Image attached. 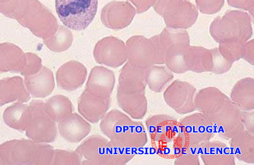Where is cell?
I'll use <instances>...</instances> for the list:
<instances>
[{"mask_svg":"<svg viewBox=\"0 0 254 165\" xmlns=\"http://www.w3.org/2000/svg\"><path fill=\"white\" fill-rule=\"evenodd\" d=\"M104 133L111 141L130 149L142 148L148 141L146 129L140 121H135L119 110H113L103 122Z\"/></svg>","mask_w":254,"mask_h":165,"instance_id":"obj_1","label":"cell"},{"mask_svg":"<svg viewBox=\"0 0 254 165\" xmlns=\"http://www.w3.org/2000/svg\"><path fill=\"white\" fill-rule=\"evenodd\" d=\"M252 21L250 15L244 11H228L222 16L215 18L211 23L210 35L218 44L224 42L244 44L253 36Z\"/></svg>","mask_w":254,"mask_h":165,"instance_id":"obj_2","label":"cell"},{"mask_svg":"<svg viewBox=\"0 0 254 165\" xmlns=\"http://www.w3.org/2000/svg\"><path fill=\"white\" fill-rule=\"evenodd\" d=\"M178 122L175 117L165 114L155 115L146 119V131L159 155L167 158L178 155Z\"/></svg>","mask_w":254,"mask_h":165,"instance_id":"obj_3","label":"cell"},{"mask_svg":"<svg viewBox=\"0 0 254 165\" xmlns=\"http://www.w3.org/2000/svg\"><path fill=\"white\" fill-rule=\"evenodd\" d=\"M127 61L133 66L146 70L153 65L165 63V53L158 35L149 38L135 35L127 41Z\"/></svg>","mask_w":254,"mask_h":165,"instance_id":"obj_4","label":"cell"},{"mask_svg":"<svg viewBox=\"0 0 254 165\" xmlns=\"http://www.w3.org/2000/svg\"><path fill=\"white\" fill-rule=\"evenodd\" d=\"M214 135L210 119L202 113H194L178 122L177 144L179 151L187 147H201Z\"/></svg>","mask_w":254,"mask_h":165,"instance_id":"obj_5","label":"cell"},{"mask_svg":"<svg viewBox=\"0 0 254 165\" xmlns=\"http://www.w3.org/2000/svg\"><path fill=\"white\" fill-rule=\"evenodd\" d=\"M56 12L67 28L83 31L94 21L98 0H56Z\"/></svg>","mask_w":254,"mask_h":165,"instance_id":"obj_6","label":"cell"},{"mask_svg":"<svg viewBox=\"0 0 254 165\" xmlns=\"http://www.w3.org/2000/svg\"><path fill=\"white\" fill-rule=\"evenodd\" d=\"M207 117L212 122L215 134L226 141L245 130L242 111L231 99Z\"/></svg>","mask_w":254,"mask_h":165,"instance_id":"obj_7","label":"cell"},{"mask_svg":"<svg viewBox=\"0 0 254 165\" xmlns=\"http://www.w3.org/2000/svg\"><path fill=\"white\" fill-rule=\"evenodd\" d=\"M196 89L190 83L176 80L165 89V102L179 114L185 115L196 111L194 98Z\"/></svg>","mask_w":254,"mask_h":165,"instance_id":"obj_8","label":"cell"},{"mask_svg":"<svg viewBox=\"0 0 254 165\" xmlns=\"http://www.w3.org/2000/svg\"><path fill=\"white\" fill-rule=\"evenodd\" d=\"M162 17L167 28L187 29L197 21L198 10L189 0H180L167 8Z\"/></svg>","mask_w":254,"mask_h":165,"instance_id":"obj_9","label":"cell"},{"mask_svg":"<svg viewBox=\"0 0 254 165\" xmlns=\"http://www.w3.org/2000/svg\"><path fill=\"white\" fill-rule=\"evenodd\" d=\"M136 13L135 8L128 2H111L104 8V24L119 30L130 25Z\"/></svg>","mask_w":254,"mask_h":165,"instance_id":"obj_10","label":"cell"},{"mask_svg":"<svg viewBox=\"0 0 254 165\" xmlns=\"http://www.w3.org/2000/svg\"><path fill=\"white\" fill-rule=\"evenodd\" d=\"M200 158L205 165H235L230 147L221 141H208L200 148Z\"/></svg>","mask_w":254,"mask_h":165,"instance_id":"obj_11","label":"cell"},{"mask_svg":"<svg viewBox=\"0 0 254 165\" xmlns=\"http://www.w3.org/2000/svg\"><path fill=\"white\" fill-rule=\"evenodd\" d=\"M146 70L139 69L127 62L120 72L118 91L142 93L147 87Z\"/></svg>","mask_w":254,"mask_h":165,"instance_id":"obj_12","label":"cell"},{"mask_svg":"<svg viewBox=\"0 0 254 165\" xmlns=\"http://www.w3.org/2000/svg\"><path fill=\"white\" fill-rule=\"evenodd\" d=\"M229 100H230V98L218 88H203L196 92L195 96L194 104L196 111L202 113L208 116L221 107Z\"/></svg>","mask_w":254,"mask_h":165,"instance_id":"obj_13","label":"cell"},{"mask_svg":"<svg viewBox=\"0 0 254 165\" xmlns=\"http://www.w3.org/2000/svg\"><path fill=\"white\" fill-rule=\"evenodd\" d=\"M101 61L113 68L122 66L127 61L126 45L121 40L109 37L101 42Z\"/></svg>","mask_w":254,"mask_h":165,"instance_id":"obj_14","label":"cell"},{"mask_svg":"<svg viewBox=\"0 0 254 165\" xmlns=\"http://www.w3.org/2000/svg\"><path fill=\"white\" fill-rule=\"evenodd\" d=\"M230 99L242 111L254 109V79L246 78L235 83L231 90Z\"/></svg>","mask_w":254,"mask_h":165,"instance_id":"obj_15","label":"cell"},{"mask_svg":"<svg viewBox=\"0 0 254 165\" xmlns=\"http://www.w3.org/2000/svg\"><path fill=\"white\" fill-rule=\"evenodd\" d=\"M230 148L235 158L248 164H254V134L244 130L231 138Z\"/></svg>","mask_w":254,"mask_h":165,"instance_id":"obj_16","label":"cell"},{"mask_svg":"<svg viewBox=\"0 0 254 165\" xmlns=\"http://www.w3.org/2000/svg\"><path fill=\"white\" fill-rule=\"evenodd\" d=\"M117 99L120 107L131 118L141 119L147 111V99L145 92L127 93L118 91Z\"/></svg>","mask_w":254,"mask_h":165,"instance_id":"obj_17","label":"cell"},{"mask_svg":"<svg viewBox=\"0 0 254 165\" xmlns=\"http://www.w3.org/2000/svg\"><path fill=\"white\" fill-rule=\"evenodd\" d=\"M190 46V43H179L165 49L164 65L172 73L181 74L188 72L187 58Z\"/></svg>","mask_w":254,"mask_h":165,"instance_id":"obj_18","label":"cell"},{"mask_svg":"<svg viewBox=\"0 0 254 165\" xmlns=\"http://www.w3.org/2000/svg\"><path fill=\"white\" fill-rule=\"evenodd\" d=\"M188 71L195 73L210 72L212 57L210 49L199 46H190L187 54Z\"/></svg>","mask_w":254,"mask_h":165,"instance_id":"obj_19","label":"cell"},{"mask_svg":"<svg viewBox=\"0 0 254 165\" xmlns=\"http://www.w3.org/2000/svg\"><path fill=\"white\" fill-rule=\"evenodd\" d=\"M147 86L155 92H162L174 79L173 73L166 67L155 65L146 70Z\"/></svg>","mask_w":254,"mask_h":165,"instance_id":"obj_20","label":"cell"},{"mask_svg":"<svg viewBox=\"0 0 254 165\" xmlns=\"http://www.w3.org/2000/svg\"><path fill=\"white\" fill-rule=\"evenodd\" d=\"M201 147H187L179 151L175 157V165H200Z\"/></svg>","mask_w":254,"mask_h":165,"instance_id":"obj_21","label":"cell"},{"mask_svg":"<svg viewBox=\"0 0 254 165\" xmlns=\"http://www.w3.org/2000/svg\"><path fill=\"white\" fill-rule=\"evenodd\" d=\"M244 44L238 42H221L219 44L218 49L226 60L234 63L241 59L242 48Z\"/></svg>","mask_w":254,"mask_h":165,"instance_id":"obj_22","label":"cell"},{"mask_svg":"<svg viewBox=\"0 0 254 165\" xmlns=\"http://www.w3.org/2000/svg\"><path fill=\"white\" fill-rule=\"evenodd\" d=\"M212 63L210 72L215 74H223L231 69L233 63L228 62L220 53L218 48L210 49Z\"/></svg>","mask_w":254,"mask_h":165,"instance_id":"obj_23","label":"cell"},{"mask_svg":"<svg viewBox=\"0 0 254 165\" xmlns=\"http://www.w3.org/2000/svg\"><path fill=\"white\" fill-rule=\"evenodd\" d=\"M197 9L206 15L215 14L221 10L224 0H195Z\"/></svg>","mask_w":254,"mask_h":165,"instance_id":"obj_24","label":"cell"},{"mask_svg":"<svg viewBox=\"0 0 254 165\" xmlns=\"http://www.w3.org/2000/svg\"><path fill=\"white\" fill-rule=\"evenodd\" d=\"M241 59H244L251 65L254 63V40L250 39L243 44Z\"/></svg>","mask_w":254,"mask_h":165,"instance_id":"obj_25","label":"cell"},{"mask_svg":"<svg viewBox=\"0 0 254 165\" xmlns=\"http://www.w3.org/2000/svg\"><path fill=\"white\" fill-rule=\"evenodd\" d=\"M229 5L233 7L249 11L252 16L253 15L254 0H227Z\"/></svg>","mask_w":254,"mask_h":165,"instance_id":"obj_26","label":"cell"},{"mask_svg":"<svg viewBox=\"0 0 254 165\" xmlns=\"http://www.w3.org/2000/svg\"><path fill=\"white\" fill-rule=\"evenodd\" d=\"M135 6L136 12L142 13L146 12L154 6L156 0H129Z\"/></svg>","mask_w":254,"mask_h":165,"instance_id":"obj_27","label":"cell"},{"mask_svg":"<svg viewBox=\"0 0 254 165\" xmlns=\"http://www.w3.org/2000/svg\"><path fill=\"white\" fill-rule=\"evenodd\" d=\"M242 111V110H241ZM242 121L244 129L249 132L254 133V112L253 111H242Z\"/></svg>","mask_w":254,"mask_h":165,"instance_id":"obj_28","label":"cell"},{"mask_svg":"<svg viewBox=\"0 0 254 165\" xmlns=\"http://www.w3.org/2000/svg\"><path fill=\"white\" fill-rule=\"evenodd\" d=\"M179 1L180 0H156L153 7L155 12L162 16L163 12L167 8Z\"/></svg>","mask_w":254,"mask_h":165,"instance_id":"obj_29","label":"cell"}]
</instances>
